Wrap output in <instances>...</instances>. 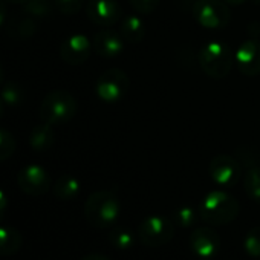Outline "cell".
I'll use <instances>...</instances> for the list:
<instances>
[{
	"label": "cell",
	"mask_w": 260,
	"mask_h": 260,
	"mask_svg": "<svg viewBox=\"0 0 260 260\" xmlns=\"http://www.w3.org/2000/svg\"><path fill=\"white\" fill-rule=\"evenodd\" d=\"M87 222L100 230L112 228L121 214V202L113 191L100 190L92 193L84 205Z\"/></svg>",
	"instance_id": "6da1fadb"
},
{
	"label": "cell",
	"mask_w": 260,
	"mask_h": 260,
	"mask_svg": "<svg viewBox=\"0 0 260 260\" xmlns=\"http://www.w3.org/2000/svg\"><path fill=\"white\" fill-rule=\"evenodd\" d=\"M240 211V205L237 199L222 190L210 191L199 205L201 220L211 226L228 225L233 222Z\"/></svg>",
	"instance_id": "7a4b0ae2"
},
{
	"label": "cell",
	"mask_w": 260,
	"mask_h": 260,
	"mask_svg": "<svg viewBox=\"0 0 260 260\" xmlns=\"http://www.w3.org/2000/svg\"><path fill=\"white\" fill-rule=\"evenodd\" d=\"M77 113V101L75 98L63 89H57L49 92L39 109L40 119L46 124L61 125L69 122Z\"/></svg>",
	"instance_id": "3957f363"
},
{
	"label": "cell",
	"mask_w": 260,
	"mask_h": 260,
	"mask_svg": "<svg viewBox=\"0 0 260 260\" xmlns=\"http://www.w3.org/2000/svg\"><path fill=\"white\" fill-rule=\"evenodd\" d=\"M234 54L223 42H210L199 51V66L211 78H223L231 71Z\"/></svg>",
	"instance_id": "277c9868"
},
{
	"label": "cell",
	"mask_w": 260,
	"mask_h": 260,
	"mask_svg": "<svg viewBox=\"0 0 260 260\" xmlns=\"http://www.w3.org/2000/svg\"><path fill=\"white\" fill-rule=\"evenodd\" d=\"M175 236V223L172 219L164 216H150L146 217L137 231L138 240L150 248H158L169 243Z\"/></svg>",
	"instance_id": "5b68a950"
},
{
	"label": "cell",
	"mask_w": 260,
	"mask_h": 260,
	"mask_svg": "<svg viewBox=\"0 0 260 260\" xmlns=\"http://www.w3.org/2000/svg\"><path fill=\"white\" fill-rule=\"evenodd\" d=\"M191 11L196 22L208 29L225 28L230 22V10L223 0H196Z\"/></svg>",
	"instance_id": "8992f818"
},
{
	"label": "cell",
	"mask_w": 260,
	"mask_h": 260,
	"mask_svg": "<svg viewBox=\"0 0 260 260\" xmlns=\"http://www.w3.org/2000/svg\"><path fill=\"white\" fill-rule=\"evenodd\" d=\"M130 86L127 74L121 69L112 68L104 71L96 81V95L106 103H116L124 98Z\"/></svg>",
	"instance_id": "52a82bcc"
},
{
	"label": "cell",
	"mask_w": 260,
	"mask_h": 260,
	"mask_svg": "<svg viewBox=\"0 0 260 260\" xmlns=\"http://www.w3.org/2000/svg\"><path fill=\"white\" fill-rule=\"evenodd\" d=\"M17 185L28 196H43L49 191L52 181L46 169L39 164H29L19 172Z\"/></svg>",
	"instance_id": "ba28073f"
},
{
	"label": "cell",
	"mask_w": 260,
	"mask_h": 260,
	"mask_svg": "<svg viewBox=\"0 0 260 260\" xmlns=\"http://www.w3.org/2000/svg\"><path fill=\"white\" fill-rule=\"evenodd\" d=\"M208 172L211 179L217 185L230 188L239 182L242 175V167L236 158L228 155H217L211 159Z\"/></svg>",
	"instance_id": "9c48e42d"
},
{
	"label": "cell",
	"mask_w": 260,
	"mask_h": 260,
	"mask_svg": "<svg viewBox=\"0 0 260 260\" xmlns=\"http://www.w3.org/2000/svg\"><path fill=\"white\" fill-rule=\"evenodd\" d=\"M86 13L89 20L101 28L113 26L122 16L121 5L116 0H89Z\"/></svg>",
	"instance_id": "30bf717a"
},
{
	"label": "cell",
	"mask_w": 260,
	"mask_h": 260,
	"mask_svg": "<svg viewBox=\"0 0 260 260\" xmlns=\"http://www.w3.org/2000/svg\"><path fill=\"white\" fill-rule=\"evenodd\" d=\"M234 63L237 69L248 77L260 74V42L246 39L234 52Z\"/></svg>",
	"instance_id": "8fae6325"
},
{
	"label": "cell",
	"mask_w": 260,
	"mask_h": 260,
	"mask_svg": "<svg viewBox=\"0 0 260 260\" xmlns=\"http://www.w3.org/2000/svg\"><path fill=\"white\" fill-rule=\"evenodd\" d=\"M190 246L194 254L204 258H211L219 254L222 242L219 234L208 226H198L190 234Z\"/></svg>",
	"instance_id": "7c38bea8"
},
{
	"label": "cell",
	"mask_w": 260,
	"mask_h": 260,
	"mask_svg": "<svg viewBox=\"0 0 260 260\" xmlns=\"http://www.w3.org/2000/svg\"><path fill=\"white\" fill-rule=\"evenodd\" d=\"M93 46L89 42V39L83 34H74L69 36L60 46V55L64 63L77 66L84 63L92 52Z\"/></svg>",
	"instance_id": "4fadbf2b"
},
{
	"label": "cell",
	"mask_w": 260,
	"mask_h": 260,
	"mask_svg": "<svg viewBox=\"0 0 260 260\" xmlns=\"http://www.w3.org/2000/svg\"><path fill=\"white\" fill-rule=\"evenodd\" d=\"M124 43L125 42L119 32H115L109 28H103L100 32L95 34L92 46L98 55L104 58H113L124 51Z\"/></svg>",
	"instance_id": "5bb4252c"
},
{
	"label": "cell",
	"mask_w": 260,
	"mask_h": 260,
	"mask_svg": "<svg viewBox=\"0 0 260 260\" xmlns=\"http://www.w3.org/2000/svg\"><path fill=\"white\" fill-rule=\"evenodd\" d=\"M29 146L32 150L36 152H48L52 149V146L55 144V134L51 124L46 122H40L37 124L29 134V140H28Z\"/></svg>",
	"instance_id": "9a60e30c"
},
{
	"label": "cell",
	"mask_w": 260,
	"mask_h": 260,
	"mask_svg": "<svg viewBox=\"0 0 260 260\" xmlns=\"http://www.w3.org/2000/svg\"><path fill=\"white\" fill-rule=\"evenodd\" d=\"M119 34L125 43H140L147 34L144 20L140 16H127L122 19L119 26Z\"/></svg>",
	"instance_id": "2e32d148"
},
{
	"label": "cell",
	"mask_w": 260,
	"mask_h": 260,
	"mask_svg": "<svg viewBox=\"0 0 260 260\" xmlns=\"http://www.w3.org/2000/svg\"><path fill=\"white\" fill-rule=\"evenodd\" d=\"M37 32V22L31 16L13 17L7 23V34L14 40H28Z\"/></svg>",
	"instance_id": "e0dca14e"
},
{
	"label": "cell",
	"mask_w": 260,
	"mask_h": 260,
	"mask_svg": "<svg viewBox=\"0 0 260 260\" xmlns=\"http://www.w3.org/2000/svg\"><path fill=\"white\" fill-rule=\"evenodd\" d=\"M23 243L22 233L14 226H0V255H14Z\"/></svg>",
	"instance_id": "ac0fdd59"
},
{
	"label": "cell",
	"mask_w": 260,
	"mask_h": 260,
	"mask_svg": "<svg viewBox=\"0 0 260 260\" xmlns=\"http://www.w3.org/2000/svg\"><path fill=\"white\" fill-rule=\"evenodd\" d=\"M80 190H81V184L72 175H61L52 187L55 198H58L61 201H71V199L77 198Z\"/></svg>",
	"instance_id": "d6986e66"
},
{
	"label": "cell",
	"mask_w": 260,
	"mask_h": 260,
	"mask_svg": "<svg viewBox=\"0 0 260 260\" xmlns=\"http://www.w3.org/2000/svg\"><path fill=\"white\" fill-rule=\"evenodd\" d=\"M109 242L119 251H128V249L134 248L137 237L128 228L112 226L109 231Z\"/></svg>",
	"instance_id": "ffe728a7"
},
{
	"label": "cell",
	"mask_w": 260,
	"mask_h": 260,
	"mask_svg": "<svg viewBox=\"0 0 260 260\" xmlns=\"http://www.w3.org/2000/svg\"><path fill=\"white\" fill-rule=\"evenodd\" d=\"M198 219H201L199 208H194L190 205H184V207L176 208L173 211V216H172L175 226H179V228H193L198 223Z\"/></svg>",
	"instance_id": "44dd1931"
},
{
	"label": "cell",
	"mask_w": 260,
	"mask_h": 260,
	"mask_svg": "<svg viewBox=\"0 0 260 260\" xmlns=\"http://www.w3.org/2000/svg\"><path fill=\"white\" fill-rule=\"evenodd\" d=\"M0 100L4 101V104L11 107L20 106L25 101V90L19 83L8 81L0 89Z\"/></svg>",
	"instance_id": "7402d4cb"
},
{
	"label": "cell",
	"mask_w": 260,
	"mask_h": 260,
	"mask_svg": "<svg viewBox=\"0 0 260 260\" xmlns=\"http://www.w3.org/2000/svg\"><path fill=\"white\" fill-rule=\"evenodd\" d=\"M54 2L52 0H26L22 5L23 13L34 17V19H42V17H49L54 11Z\"/></svg>",
	"instance_id": "603a6c76"
},
{
	"label": "cell",
	"mask_w": 260,
	"mask_h": 260,
	"mask_svg": "<svg viewBox=\"0 0 260 260\" xmlns=\"http://www.w3.org/2000/svg\"><path fill=\"white\" fill-rule=\"evenodd\" d=\"M245 191L257 204H260V167H252L245 176Z\"/></svg>",
	"instance_id": "cb8c5ba5"
},
{
	"label": "cell",
	"mask_w": 260,
	"mask_h": 260,
	"mask_svg": "<svg viewBox=\"0 0 260 260\" xmlns=\"http://www.w3.org/2000/svg\"><path fill=\"white\" fill-rule=\"evenodd\" d=\"M243 248L248 255L260 258V226L251 228L243 240Z\"/></svg>",
	"instance_id": "d4e9b609"
},
{
	"label": "cell",
	"mask_w": 260,
	"mask_h": 260,
	"mask_svg": "<svg viewBox=\"0 0 260 260\" xmlns=\"http://www.w3.org/2000/svg\"><path fill=\"white\" fill-rule=\"evenodd\" d=\"M14 152H16L14 137L10 132H7V130L0 128V162L11 158Z\"/></svg>",
	"instance_id": "484cf974"
},
{
	"label": "cell",
	"mask_w": 260,
	"mask_h": 260,
	"mask_svg": "<svg viewBox=\"0 0 260 260\" xmlns=\"http://www.w3.org/2000/svg\"><path fill=\"white\" fill-rule=\"evenodd\" d=\"M54 4L60 13L71 16L81 10V7L84 5V0H54Z\"/></svg>",
	"instance_id": "4316f807"
},
{
	"label": "cell",
	"mask_w": 260,
	"mask_h": 260,
	"mask_svg": "<svg viewBox=\"0 0 260 260\" xmlns=\"http://www.w3.org/2000/svg\"><path fill=\"white\" fill-rule=\"evenodd\" d=\"M128 2H130V5H132V8L137 13H140V14H152L158 8L161 0H128Z\"/></svg>",
	"instance_id": "83f0119b"
},
{
	"label": "cell",
	"mask_w": 260,
	"mask_h": 260,
	"mask_svg": "<svg viewBox=\"0 0 260 260\" xmlns=\"http://www.w3.org/2000/svg\"><path fill=\"white\" fill-rule=\"evenodd\" d=\"M8 204H10L8 194L5 193L4 188H0V222H2V219L5 217V213L8 210Z\"/></svg>",
	"instance_id": "f1b7e54d"
},
{
	"label": "cell",
	"mask_w": 260,
	"mask_h": 260,
	"mask_svg": "<svg viewBox=\"0 0 260 260\" xmlns=\"http://www.w3.org/2000/svg\"><path fill=\"white\" fill-rule=\"evenodd\" d=\"M7 22V2L0 0V28H2Z\"/></svg>",
	"instance_id": "f546056e"
},
{
	"label": "cell",
	"mask_w": 260,
	"mask_h": 260,
	"mask_svg": "<svg viewBox=\"0 0 260 260\" xmlns=\"http://www.w3.org/2000/svg\"><path fill=\"white\" fill-rule=\"evenodd\" d=\"M81 260H109V258L106 255H101V254H87Z\"/></svg>",
	"instance_id": "4dcf8cb0"
},
{
	"label": "cell",
	"mask_w": 260,
	"mask_h": 260,
	"mask_svg": "<svg viewBox=\"0 0 260 260\" xmlns=\"http://www.w3.org/2000/svg\"><path fill=\"white\" fill-rule=\"evenodd\" d=\"M223 2L226 5H242V4L246 2V0H223Z\"/></svg>",
	"instance_id": "1f68e13d"
},
{
	"label": "cell",
	"mask_w": 260,
	"mask_h": 260,
	"mask_svg": "<svg viewBox=\"0 0 260 260\" xmlns=\"http://www.w3.org/2000/svg\"><path fill=\"white\" fill-rule=\"evenodd\" d=\"M7 4H10V5H23L26 0H5Z\"/></svg>",
	"instance_id": "d6a6232c"
},
{
	"label": "cell",
	"mask_w": 260,
	"mask_h": 260,
	"mask_svg": "<svg viewBox=\"0 0 260 260\" xmlns=\"http://www.w3.org/2000/svg\"><path fill=\"white\" fill-rule=\"evenodd\" d=\"M2 81H4V68L0 64V84H2Z\"/></svg>",
	"instance_id": "836d02e7"
},
{
	"label": "cell",
	"mask_w": 260,
	"mask_h": 260,
	"mask_svg": "<svg viewBox=\"0 0 260 260\" xmlns=\"http://www.w3.org/2000/svg\"><path fill=\"white\" fill-rule=\"evenodd\" d=\"M2 115H4V101L0 100V118H2Z\"/></svg>",
	"instance_id": "e575fe53"
}]
</instances>
